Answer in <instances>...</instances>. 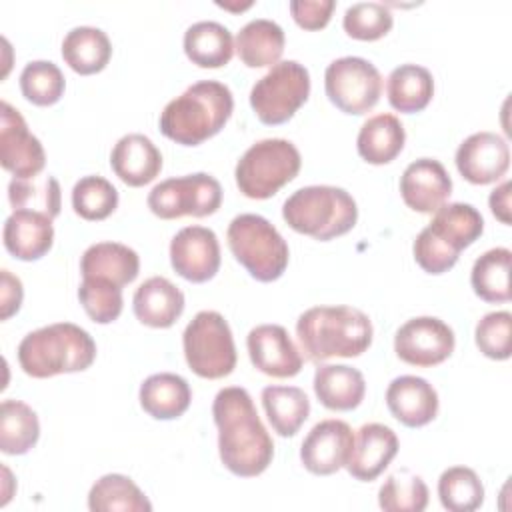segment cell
<instances>
[{"instance_id": "6da1fadb", "label": "cell", "mask_w": 512, "mask_h": 512, "mask_svg": "<svg viewBox=\"0 0 512 512\" xmlns=\"http://www.w3.org/2000/svg\"><path fill=\"white\" fill-rule=\"evenodd\" d=\"M222 464L236 476L254 478L274 458V442L246 388H222L212 404Z\"/></svg>"}, {"instance_id": "7a4b0ae2", "label": "cell", "mask_w": 512, "mask_h": 512, "mask_svg": "<svg viewBox=\"0 0 512 512\" xmlns=\"http://www.w3.org/2000/svg\"><path fill=\"white\" fill-rule=\"evenodd\" d=\"M296 336L304 356L314 364L334 356L354 358L372 344V322L352 306H314L300 314Z\"/></svg>"}, {"instance_id": "3957f363", "label": "cell", "mask_w": 512, "mask_h": 512, "mask_svg": "<svg viewBox=\"0 0 512 512\" xmlns=\"http://www.w3.org/2000/svg\"><path fill=\"white\" fill-rule=\"evenodd\" d=\"M234 110L226 84L200 80L170 100L160 114V132L182 146H198L218 134Z\"/></svg>"}, {"instance_id": "277c9868", "label": "cell", "mask_w": 512, "mask_h": 512, "mask_svg": "<svg viewBox=\"0 0 512 512\" xmlns=\"http://www.w3.org/2000/svg\"><path fill=\"white\" fill-rule=\"evenodd\" d=\"M94 358L96 342L84 328L72 322L42 326L26 334L18 344L20 368L32 378L82 372L90 368Z\"/></svg>"}, {"instance_id": "5b68a950", "label": "cell", "mask_w": 512, "mask_h": 512, "mask_svg": "<svg viewBox=\"0 0 512 512\" xmlns=\"http://www.w3.org/2000/svg\"><path fill=\"white\" fill-rule=\"evenodd\" d=\"M482 232V214L472 204H442L430 224L416 236L414 260L424 272L442 274L458 262L460 252L474 244Z\"/></svg>"}, {"instance_id": "8992f818", "label": "cell", "mask_w": 512, "mask_h": 512, "mask_svg": "<svg viewBox=\"0 0 512 512\" xmlns=\"http://www.w3.org/2000/svg\"><path fill=\"white\" fill-rule=\"evenodd\" d=\"M286 224L314 240H332L350 232L358 220L354 198L338 186H304L282 204Z\"/></svg>"}, {"instance_id": "52a82bcc", "label": "cell", "mask_w": 512, "mask_h": 512, "mask_svg": "<svg viewBox=\"0 0 512 512\" xmlns=\"http://www.w3.org/2000/svg\"><path fill=\"white\" fill-rule=\"evenodd\" d=\"M232 256L258 282L278 280L290 258L282 234L260 214H240L228 224L226 232Z\"/></svg>"}, {"instance_id": "ba28073f", "label": "cell", "mask_w": 512, "mask_h": 512, "mask_svg": "<svg viewBox=\"0 0 512 512\" xmlns=\"http://www.w3.org/2000/svg\"><path fill=\"white\" fill-rule=\"evenodd\" d=\"M300 164V152L290 140H258L236 164V186L246 198L266 200L296 178Z\"/></svg>"}, {"instance_id": "9c48e42d", "label": "cell", "mask_w": 512, "mask_h": 512, "mask_svg": "<svg viewBox=\"0 0 512 512\" xmlns=\"http://www.w3.org/2000/svg\"><path fill=\"white\" fill-rule=\"evenodd\" d=\"M182 346L190 370L200 378L218 380L236 366L232 330L220 312H198L182 334Z\"/></svg>"}, {"instance_id": "30bf717a", "label": "cell", "mask_w": 512, "mask_h": 512, "mask_svg": "<svg viewBox=\"0 0 512 512\" xmlns=\"http://www.w3.org/2000/svg\"><path fill=\"white\" fill-rule=\"evenodd\" d=\"M310 74L304 64L284 60L274 64L250 90V106L268 126L288 122L308 100Z\"/></svg>"}, {"instance_id": "8fae6325", "label": "cell", "mask_w": 512, "mask_h": 512, "mask_svg": "<svg viewBox=\"0 0 512 512\" xmlns=\"http://www.w3.org/2000/svg\"><path fill=\"white\" fill-rule=\"evenodd\" d=\"M222 204L220 182L206 174H186L156 184L148 194V208L162 220L182 216L204 218L214 214Z\"/></svg>"}, {"instance_id": "7c38bea8", "label": "cell", "mask_w": 512, "mask_h": 512, "mask_svg": "<svg viewBox=\"0 0 512 512\" xmlns=\"http://www.w3.org/2000/svg\"><path fill=\"white\" fill-rule=\"evenodd\" d=\"M324 90L338 110L360 116L378 104L382 76L370 60L342 56L328 64L324 72Z\"/></svg>"}, {"instance_id": "4fadbf2b", "label": "cell", "mask_w": 512, "mask_h": 512, "mask_svg": "<svg viewBox=\"0 0 512 512\" xmlns=\"http://www.w3.org/2000/svg\"><path fill=\"white\" fill-rule=\"evenodd\" d=\"M394 352L410 366L430 368L442 364L454 352V332L440 318L418 316L398 328Z\"/></svg>"}, {"instance_id": "5bb4252c", "label": "cell", "mask_w": 512, "mask_h": 512, "mask_svg": "<svg viewBox=\"0 0 512 512\" xmlns=\"http://www.w3.org/2000/svg\"><path fill=\"white\" fill-rule=\"evenodd\" d=\"M0 162L14 178H34L46 164L40 140L28 130L22 114L8 102L0 104Z\"/></svg>"}, {"instance_id": "9a60e30c", "label": "cell", "mask_w": 512, "mask_h": 512, "mask_svg": "<svg viewBox=\"0 0 512 512\" xmlns=\"http://www.w3.org/2000/svg\"><path fill=\"white\" fill-rule=\"evenodd\" d=\"M354 446L352 428L344 420H322L312 426L300 446L304 468L316 476H330L346 466Z\"/></svg>"}, {"instance_id": "2e32d148", "label": "cell", "mask_w": 512, "mask_h": 512, "mask_svg": "<svg viewBox=\"0 0 512 512\" xmlns=\"http://www.w3.org/2000/svg\"><path fill=\"white\" fill-rule=\"evenodd\" d=\"M172 268L188 282H208L220 268V244L204 226H186L170 242Z\"/></svg>"}, {"instance_id": "e0dca14e", "label": "cell", "mask_w": 512, "mask_h": 512, "mask_svg": "<svg viewBox=\"0 0 512 512\" xmlns=\"http://www.w3.org/2000/svg\"><path fill=\"white\" fill-rule=\"evenodd\" d=\"M248 356L266 376L292 378L302 370V354L280 324H260L248 332Z\"/></svg>"}, {"instance_id": "ac0fdd59", "label": "cell", "mask_w": 512, "mask_h": 512, "mask_svg": "<svg viewBox=\"0 0 512 512\" xmlns=\"http://www.w3.org/2000/svg\"><path fill=\"white\" fill-rule=\"evenodd\" d=\"M510 166V148L494 132L470 134L456 150V168L470 184L500 180Z\"/></svg>"}, {"instance_id": "d6986e66", "label": "cell", "mask_w": 512, "mask_h": 512, "mask_svg": "<svg viewBox=\"0 0 512 512\" xmlns=\"http://www.w3.org/2000/svg\"><path fill=\"white\" fill-rule=\"evenodd\" d=\"M400 194L408 208L432 214L452 194V178L444 164L434 158H418L400 176Z\"/></svg>"}, {"instance_id": "ffe728a7", "label": "cell", "mask_w": 512, "mask_h": 512, "mask_svg": "<svg viewBox=\"0 0 512 512\" xmlns=\"http://www.w3.org/2000/svg\"><path fill=\"white\" fill-rule=\"evenodd\" d=\"M398 454V438L392 428L370 422L358 428L346 470L360 482L376 480Z\"/></svg>"}, {"instance_id": "44dd1931", "label": "cell", "mask_w": 512, "mask_h": 512, "mask_svg": "<svg viewBox=\"0 0 512 512\" xmlns=\"http://www.w3.org/2000/svg\"><path fill=\"white\" fill-rule=\"evenodd\" d=\"M386 406L390 414L408 428H420L438 414V394L434 386L420 376H398L388 384Z\"/></svg>"}, {"instance_id": "7402d4cb", "label": "cell", "mask_w": 512, "mask_h": 512, "mask_svg": "<svg viewBox=\"0 0 512 512\" xmlns=\"http://www.w3.org/2000/svg\"><path fill=\"white\" fill-rule=\"evenodd\" d=\"M4 248L18 260L42 258L54 242L52 218L34 210H14L2 230Z\"/></svg>"}, {"instance_id": "603a6c76", "label": "cell", "mask_w": 512, "mask_h": 512, "mask_svg": "<svg viewBox=\"0 0 512 512\" xmlns=\"http://www.w3.org/2000/svg\"><path fill=\"white\" fill-rule=\"evenodd\" d=\"M110 166L124 184L138 188L160 174L162 154L148 136L126 134L114 144Z\"/></svg>"}, {"instance_id": "cb8c5ba5", "label": "cell", "mask_w": 512, "mask_h": 512, "mask_svg": "<svg viewBox=\"0 0 512 512\" xmlns=\"http://www.w3.org/2000/svg\"><path fill=\"white\" fill-rule=\"evenodd\" d=\"M136 318L150 328H170L184 312V294L164 276L144 280L132 298Z\"/></svg>"}, {"instance_id": "d4e9b609", "label": "cell", "mask_w": 512, "mask_h": 512, "mask_svg": "<svg viewBox=\"0 0 512 512\" xmlns=\"http://www.w3.org/2000/svg\"><path fill=\"white\" fill-rule=\"evenodd\" d=\"M138 270V254L120 242H96L88 246L80 258L82 278L104 280L120 288L136 280Z\"/></svg>"}, {"instance_id": "484cf974", "label": "cell", "mask_w": 512, "mask_h": 512, "mask_svg": "<svg viewBox=\"0 0 512 512\" xmlns=\"http://www.w3.org/2000/svg\"><path fill=\"white\" fill-rule=\"evenodd\" d=\"M314 394L328 410H354L366 394L360 370L346 364H324L314 372Z\"/></svg>"}, {"instance_id": "4316f807", "label": "cell", "mask_w": 512, "mask_h": 512, "mask_svg": "<svg viewBox=\"0 0 512 512\" xmlns=\"http://www.w3.org/2000/svg\"><path fill=\"white\" fill-rule=\"evenodd\" d=\"M140 406L156 420H174L182 416L192 400L190 384L172 372L148 376L140 384Z\"/></svg>"}, {"instance_id": "83f0119b", "label": "cell", "mask_w": 512, "mask_h": 512, "mask_svg": "<svg viewBox=\"0 0 512 512\" xmlns=\"http://www.w3.org/2000/svg\"><path fill=\"white\" fill-rule=\"evenodd\" d=\"M284 30L268 18L244 24L236 36V52L248 68H264L280 62L284 52Z\"/></svg>"}, {"instance_id": "f1b7e54d", "label": "cell", "mask_w": 512, "mask_h": 512, "mask_svg": "<svg viewBox=\"0 0 512 512\" xmlns=\"http://www.w3.org/2000/svg\"><path fill=\"white\" fill-rule=\"evenodd\" d=\"M184 52L200 68H220L232 60V32L214 20H202L184 32Z\"/></svg>"}, {"instance_id": "f546056e", "label": "cell", "mask_w": 512, "mask_h": 512, "mask_svg": "<svg viewBox=\"0 0 512 512\" xmlns=\"http://www.w3.org/2000/svg\"><path fill=\"white\" fill-rule=\"evenodd\" d=\"M112 56V44L104 30L94 26H76L62 40V58L78 74L88 76L106 68Z\"/></svg>"}, {"instance_id": "4dcf8cb0", "label": "cell", "mask_w": 512, "mask_h": 512, "mask_svg": "<svg viewBox=\"0 0 512 512\" xmlns=\"http://www.w3.org/2000/svg\"><path fill=\"white\" fill-rule=\"evenodd\" d=\"M406 132L394 114H376L368 118L356 138L358 154L368 164H388L404 148Z\"/></svg>"}, {"instance_id": "1f68e13d", "label": "cell", "mask_w": 512, "mask_h": 512, "mask_svg": "<svg viewBox=\"0 0 512 512\" xmlns=\"http://www.w3.org/2000/svg\"><path fill=\"white\" fill-rule=\"evenodd\" d=\"M386 94L394 110L414 114L430 104L434 96V78L424 66L400 64L388 76Z\"/></svg>"}, {"instance_id": "d6a6232c", "label": "cell", "mask_w": 512, "mask_h": 512, "mask_svg": "<svg viewBox=\"0 0 512 512\" xmlns=\"http://www.w3.org/2000/svg\"><path fill=\"white\" fill-rule=\"evenodd\" d=\"M260 398L272 430L284 438L294 436L310 414V400L298 386H266Z\"/></svg>"}, {"instance_id": "836d02e7", "label": "cell", "mask_w": 512, "mask_h": 512, "mask_svg": "<svg viewBox=\"0 0 512 512\" xmlns=\"http://www.w3.org/2000/svg\"><path fill=\"white\" fill-rule=\"evenodd\" d=\"M88 508L92 512H150L152 504L132 478L124 474H106L90 488Z\"/></svg>"}, {"instance_id": "e575fe53", "label": "cell", "mask_w": 512, "mask_h": 512, "mask_svg": "<svg viewBox=\"0 0 512 512\" xmlns=\"http://www.w3.org/2000/svg\"><path fill=\"white\" fill-rule=\"evenodd\" d=\"M510 258L508 248H492L476 258L470 284L478 298L492 304L510 300Z\"/></svg>"}, {"instance_id": "d590c367", "label": "cell", "mask_w": 512, "mask_h": 512, "mask_svg": "<svg viewBox=\"0 0 512 512\" xmlns=\"http://www.w3.org/2000/svg\"><path fill=\"white\" fill-rule=\"evenodd\" d=\"M40 436V424L36 412L14 398H8L0 406V450L4 454H26Z\"/></svg>"}, {"instance_id": "8d00e7d4", "label": "cell", "mask_w": 512, "mask_h": 512, "mask_svg": "<svg viewBox=\"0 0 512 512\" xmlns=\"http://www.w3.org/2000/svg\"><path fill=\"white\" fill-rule=\"evenodd\" d=\"M438 496L450 512H472L484 502V486L468 466H452L438 478Z\"/></svg>"}, {"instance_id": "74e56055", "label": "cell", "mask_w": 512, "mask_h": 512, "mask_svg": "<svg viewBox=\"0 0 512 512\" xmlns=\"http://www.w3.org/2000/svg\"><path fill=\"white\" fill-rule=\"evenodd\" d=\"M8 200L14 210L42 212L54 220L60 214V184L54 176L12 178Z\"/></svg>"}, {"instance_id": "f35d334b", "label": "cell", "mask_w": 512, "mask_h": 512, "mask_svg": "<svg viewBox=\"0 0 512 512\" xmlns=\"http://www.w3.org/2000/svg\"><path fill=\"white\" fill-rule=\"evenodd\" d=\"M378 504L386 512H422L428 506V486L408 470L390 474L378 490Z\"/></svg>"}, {"instance_id": "ab89813d", "label": "cell", "mask_w": 512, "mask_h": 512, "mask_svg": "<svg viewBox=\"0 0 512 512\" xmlns=\"http://www.w3.org/2000/svg\"><path fill=\"white\" fill-rule=\"evenodd\" d=\"M118 206V190L102 176H84L72 188V208L84 220H104Z\"/></svg>"}, {"instance_id": "60d3db41", "label": "cell", "mask_w": 512, "mask_h": 512, "mask_svg": "<svg viewBox=\"0 0 512 512\" xmlns=\"http://www.w3.org/2000/svg\"><path fill=\"white\" fill-rule=\"evenodd\" d=\"M64 74L50 60H34L20 72V90L36 106H52L64 94Z\"/></svg>"}, {"instance_id": "b9f144b4", "label": "cell", "mask_w": 512, "mask_h": 512, "mask_svg": "<svg viewBox=\"0 0 512 512\" xmlns=\"http://www.w3.org/2000/svg\"><path fill=\"white\" fill-rule=\"evenodd\" d=\"M394 24L392 12L380 2H356L346 8L342 26L356 40H378L390 32Z\"/></svg>"}, {"instance_id": "7bdbcfd3", "label": "cell", "mask_w": 512, "mask_h": 512, "mask_svg": "<svg viewBox=\"0 0 512 512\" xmlns=\"http://www.w3.org/2000/svg\"><path fill=\"white\" fill-rule=\"evenodd\" d=\"M78 300L86 314L98 324H110L122 312V288L104 280L82 278Z\"/></svg>"}, {"instance_id": "ee69618b", "label": "cell", "mask_w": 512, "mask_h": 512, "mask_svg": "<svg viewBox=\"0 0 512 512\" xmlns=\"http://www.w3.org/2000/svg\"><path fill=\"white\" fill-rule=\"evenodd\" d=\"M510 330H512V314L506 310L484 314L474 330V340L480 352L492 360H508L510 346Z\"/></svg>"}, {"instance_id": "f6af8a7d", "label": "cell", "mask_w": 512, "mask_h": 512, "mask_svg": "<svg viewBox=\"0 0 512 512\" xmlns=\"http://www.w3.org/2000/svg\"><path fill=\"white\" fill-rule=\"evenodd\" d=\"M336 8L334 0H292L290 14L304 30H320L330 22Z\"/></svg>"}, {"instance_id": "bcb514c9", "label": "cell", "mask_w": 512, "mask_h": 512, "mask_svg": "<svg viewBox=\"0 0 512 512\" xmlns=\"http://www.w3.org/2000/svg\"><path fill=\"white\" fill-rule=\"evenodd\" d=\"M2 278V288H0V318L8 320L12 314H16L20 310L22 304V282L20 278H16L14 274H10V270H2L0 272Z\"/></svg>"}, {"instance_id": "7dc6e473", "label": "cell", "mask_w": 512, "mask_h": 512, "mask_svg": "<svg viewBox=\"0 0 512 512\" xmlns=\"http://www.w3.org/2000/svg\"><path fill=\"white\" fill-rule=\"evenodd\" d=\"M490 210L492 214L502 222V224H510V182L504 180L500 186H496L490 192L488 198Z\"/></svg>"}]
</instances>
